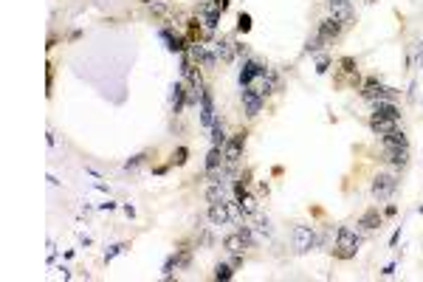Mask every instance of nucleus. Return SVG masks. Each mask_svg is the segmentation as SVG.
Wrapping results in <instances>:
<instances>
[{"label":"nucleus","instance_id":"f257e3e1","mask_svg":"<svg viewBox=\"0 0 423 282\" xmlns=\"http://www.w3.org/2000/svg\"><path fill=\"white\" fill-rule=\"evenodd\" d=\"M358 245H361V237L353 232L350 226H338L336 232V245H333V257L338 260H353L358 254Z\"/></svg>","mask_w":423,"mask_h":282},{"label":"nucleus","instance_id":"f03ea898","mask_svg":"<svg viewBox=\"0 0 423 282\" xmlns=\"http://www.w3.org/2000/svg\"><path fill=\"white\" fill-rule=\"evenodd\" d=\"M361 99H367V102H395L398 99V91H392V88L381 85L378 76H367L361 85Z\"/></svg>","mask_w":423,"mask_h":282},{"label":"nucleus","instance_id":"7ed1b4c3","mask_svg":"<svg viewBox=\"0 0 423 282\" xmlns=\"http://www.w3.org/2000/svg\"><path fill=\"white\" fill-rule=\"evenodd\" d=\"M395 189H398V178H395V175H389V172L375 175V181H373V198L375 201H387V198H392Z\"/></svg>","mask_w":423,"mask_h":282},{"label":"nucleus","instance_id":"20e7f679","mask_svg":"<svg viewBox=\"0 0 423 282\" xmlns=\"http://www.w3.org/2000/svg\"><path fill=\"white\" fill-rule=\"evenodd\" d=\"M341 31H345V23L336 20V17H325V20H319V25H316V34L325 40V45H330L333 40L341 37Z\"/></svg>","mask_w":423,"mask_h":282},{"label":"nucleus","instance_id":"39448f33","mask_svg":"<svg viewBox=\"0 0 423 282\" xmlns=\"http://www.w3.org/2000/svg\"><path fill=\"white\" fill-rule=\"evenodd\" d=\"M246 138H248V133H246V130H240V133H234L229 141H226V147H223L226 164H237V161H240L243 147H246Z\"/></svg>","mask_w":423,"mask_h":282},{"label":"nucleus","instance_id":"423d86ee","mask_svg":"<svg viewBox=\"0 0 423 282\" xmlns=\"http://www.w3.org/2000/svg\"><path fill=\"white\" fill-rule=\"evenodd\" d=\"M187 51H189V57H192L200 68H215V62H218L215 51H211L209 45H203V43H189Z\"/></svg>","mask_w":423,"mask_h":282},{"label":"nucleus","instance_id":"0eeeda50","mask_svg":"<svg viewBox=\"0 0 423 282\" xmlns=\"http://www.w3.org/2000/svg\"><path fill=\"white\" fill-rule=\"evenodd\" d=\"M316 245V232L310 226H294V248L296 251H310Z\"/></svg>","mask_w":423,"mask_h":282},{"label":"nucleus","instance_id":"6e6552de","mask_svg":"<svg viewBox=\"0 0 423 282\" xmlns=\"http://www.w3.org/2000/svg\"><path fill=\"white\" fill-rule=\"evenodd\" d=\"M327 9H330V17H336V20H341L345 23V29L353 23V3L350 0H327Z\"/></svg>","mask_w":423,"mask_h":282},{"label":"nucleus","instance_id":"1a4fd4ad","mask_svg":"<svg viewBox=\"0 0 423 282\" xmlns=\"http://www.w3.org/2000/svg\"><path fill=\"white\" fill-rule=\"evenodd\" d=\"M243 110H246V116L248 119H254V116H260V110H262V104H266V99L260 96V93H254L251 88H243Z\"/></svg>","mask_w":423,"mask_h":282},{"label":"nucleus","instance_id":"9d476101","mask_svg":"<svg viewBox=\"0 0 423 282\" xmlns=\"http://www.w3.org/2000/svg\"><path fill=\"white\" fill-rule=\"evenodd\" d=\"M200 124H203V127H211V124H215V99H211L209 88L200 91Z\"/></svg>","mask_w":423,"mask_h":282},{"label":"nucleus","instance_id":"9b49d317","mask_svg":"<svg viewBox=\"0 0 423 282\" xmlns=\"http://www.w3.org/2000/svg\"><path fill=\"white\" fill-rule=\"evenodd\" d=\"M381 158L387 161V164H392V166H406L409 164V144H406V147H384Z\"/></svg>","mask_w":423,"mask_h":282},{"label":"nucleus","instance_id":"f8f14e48","mask_svg":"<svg viewBox=\"0 0 423 282\" xmlns=\"http://www.w3.org/2000/svg\"><path fill=\"white\" fill-rule=\"evenodd\" d=\"M262 71H266V65H262V62H257V60H248L246 65L240 68V85H243V88H248L254 79H257V76L262 74Z\"/></svg>","mask_w":423,"mask_h":282},{"label":"nucleus","instance_id":"ddd939ff","mask_svg":"<svg viewBox=\"0 0 423 282\" xmlns=\"http://www.w3.org/2000/svg\"><path fill=\"white\" fill-rule=\"evenodd\" d=\"M211 51H215V57H218L220 62H234V57H237V48H234V43L231 40H218V43H211Z\"/></svg>","mask_w":423,"mask_h":282},{"label":"nucleus","instance_id":"4468645a","mask_svg":"<svg viewBox=\"0 0 423 282\" xmlns=\"http://www.w3.org/2000/svg\"><path fill=\"white\" fill-rule=\"evenodd\" d=\"M161 40L167 43V48L172 51V54H175V51H178V54H183V51L189 48V40L181 37V34H172L169 29H161Z\"/></svg>","mask_w":423,"mask_h":282},{"label":"nucleus","instance_id":"2eb2a0df","mask_svg":"<svg viewBox=\"0 0 423 282\" xmlns=\"http://www.w3.org/2000/svg\"><path fill=\"white\" fill-rule=\"evenodd\" d=\"M398 127V122L395 119H384V116H369V130L373 133H378V135H387V133H392V130Z\"/></svg>","mask_w":423,"mask_h":282},{"label":"nucleus","instance_id":"dca6fc26","mask_svg":"<svg viewBox=\"0 0 423 282\" xmlns=\"http://www.w3.org/2000/svg\"><path fill=\"white\" fill-rule=\"evenodd\" d=\"M209 220L215 223V226H226V223L231 220L229 206H226V203H209Z\"/></svg>","mask_w":423,"mask_h":282},{"label":"nucleus","instance_id":"f3484780","mask_svg":"<svg viewBox=\"0 0 423 282\" xmlns=\"http://www.w3.org/2000/svg\"><path fill=\"white\" fill-rule=\"evenodd\" d=\"M358 226L364 229V232H373V229H381V212L375 206H369L367 212H364L361 217H358Z\"/></svg>","mask_w":423,"mask_h":282},{"label":"nucleus","instance_id":"a211bd4d","mask_svg":"<svg viewBox=\"0 0 423 282\" xmlns=\"http://www.w3.org/2000/svg\"><path fill=\"white\" fill-rule=\"evenodd\" d=\"M375 116H384V119H395L401 122V107L395 102H375Z\"/></svg>","mask_w":423,"mask_h":282},{"label":"nucleus","instance_id":"6ab92c4d","mask_svg":"<svg viewBox=\"0 0 423 282\" xmlns=\"http://www.w3.org/2000/svg\"><path fill=\"white\" fill-rule=\"evenodd\" d=\"M187 85H183V82H175V85H172V113H181L183 110V104H187Z\"/></svg>","mask_w":423,"mask_h":282},{"label":"nucleus","instance_id":"aec40b11","mask_svg":"<svg viewBox=\"0 0 423 282\" xmlns=\"http://www.w3.org/2000/svg\"><path fill=\"white\" fill-rule=\"evenodd\" d=\"M223 245H226V251H231V254H243V248H248V243H246V237H243L240 232H234V234H229V237L223 240Z\"/></svg>","mask_w":423,"mask_h":282},{"label":"nucleus","instance_id":"412c9836","mask_svg":"<svg viewBox=\"0 0 423 282\" xmlns=\"http://www.w3.org/2000/svg\"><path fill=\"white\" fill-rule=\"evenodd\" d=\"M338 65H341V74H347L353 79V85H358V82H361V76H358V62L353 60V57H341V60H338Z\"/></svg>","mask_w":423,"mask_h":282},{"label":"nucleus","instance_id":"4be33fe9","mask_svg":"<svg viewBox=\"0 0 423 282\" xmlns=\"http://www.w3.org/2000/svg\"><path fill=\"white\" fill-rule=\"evenodd\" d=\"M384 138V147H406L409 141H406V133L401 127H395L392 133H387V135H381Z\"/></svg>","mask_w":423,"mask_h":282},{"label":"nucleus","instance_id":"5701e85b","mask_svg":"<svg viewBox=\"0 0 423 282\" xmlns=\"http://www.w3.org/2000/svg\"><path fill=\"white\" fill-rule=\"evenodd\" d=\"M223 147H211L209 155H206V172H215L220 164H223Z\"/></svg>","mask_w":423,"mask_h":282},{"label":"nucleus","instance_id":"b1692460","mask_svg":"<svg viewBox=\"0 0 423 282\" xmlns=\"http://www.w3.org/2000/svg\"><path fill=\"white\" fill-rule=\"evenodd\" d=\"M211 147H226V130H223V122H218V119H215V124H211Z\"/></svg>","mask_w":423,"mask_h":282},{"label":"nucleus","instance_id":"393cba45","mask_svg":"<svg viewBox=\"0 0 423 282\" xmlns=\"http://www.w3.org/2000/svg\"><path fill=\"white\" fill-rule=\"evenodd\" d=\"M206 201H209V203H226V189H223V184H211L209 189H206Z\"/></svg>","mask_w":423,"mask_h":282},{"label":"nucleus","instance_id":"a878e982","mask_svg":"<svg viewBox=\"0 0 423 282\" xmlns=\"http://www.w3.org/2000/svg\"><path fill=\"white\" fill-rule=\"evenodd\" d=\"M237 206H240L243 215H257V212H260V206H257V198H251V195L240 198V201H237Z\"/></svg>","mask_w":423,"mask_h":282},{"label":"nucleus","instance_id":"bb28decb","mask_svg":"<svg viewBox=\"0 0 423 282\" xmlns=\"http://www.w3.org/2000/svg\"><path fill=\"white\" fill-rule=\"evenodd\" d=\"M231 276H234V265L231 263H218V268H215V279L218 282H229Z\"/></svg>","mask_w":423,"mask_h":282},{"label":"nucleus","instance_id":"cd10ccee","mask_svg":"<svg viewBox=\"0 0 423 282\" xmlns=\"http://www.w3.org/2000/svg\"><path fill=\"white\" fill-rule=\"evenodd\" d=\"M172 260H175V268H189V263H192V248H178L172 254Z\"/></svg>","mask_w":423,"mask_h":282},{"label":"nucleus","instance_id":"c85d7f7f","mask_svg":"<svg viewBox=\"0 0 423 282\" xmlns=\"http://www.w3.org/2000/svg\"><path fill=\"white\" fill-rule=\"evenodd\" d=\"M200 31H203V29H200V17H192V20H189L187 40H189V43H200Z\"/></svg>","mask_w":423,"mask_h":282},{"label":"nucleus","instance_id":"c756f323","mask_svg":"<svg viewBox=\"0 0 423 282\" xmlns=\"http://www.w3.org/2000/svg\"><path fill=\"white\" fill-rule=\"evenodd\" d=\"M322 48H325V40H322L319 34H313V37L305 43V51H308V54H319Z\"/></svg>","mask_w":423,"mask_h":282},{"label":"nucleus","instance_id":"7c9ffc66","mask_svg":"<svg viewBox=\"0 0 423 282\" xmlns=\"http://www.w3.org/2000/svg\"><path fill=\"white\" fill-rule=\"evenodd\" d=\"M127 248H130V245H127V243H116V245H110L108 251H104V263H110V260H116L121 251H127Z\"/></svg>","mask_w":423,"mask_h":282},{"label":"nucleus","instance_id":"2f4dec72","mask_svg":"<svg viewBox=\"0 0 423 282\" xmlns=\"http://www.w3.org/2000/svg\"><path fill=\"white\" fill-rule=\"evenodd\" d=\"M237 31H240V34H248V31H251V14L248 12H240V17H237Z\"/></svg>","mask_w":423,"mask_h":282},{"label":"nucleus","instance_id":"473e14b6","mask_svg":"<svg viewBox=\"0 0 423 282\" xmlns=\"http://www.w3.org/2000/svg\"><path fill=\"white\" fill-rule=\"evenodd\" d=\"M187 161H189V150L187 147H178L175 153H172V164H175V166H183Z\"/></svg>","mask_w":423,"mask_h":282},{"label":"nucleus","instance_id":"72a5a7b5","mask_svg":"<svg viewBox=\"0 0 423 282\" xmlns=\"http://www.w3.org/2000/svg\"><path fill=\"white\" fill-rule=\"evenodd\" d=\"M327 68H330V57L319 54V60H316V74H327Z\"/></svg>","mask_w":423,"mask_h":282},{"label":"nucleus","instance_id":"f704fd0d","mask_svg":"<svg viewBox=\"0 0 423 282\" xmlns=\"http://www.w3.org/2000/svg\"><path fill=\"white\" fill-rule=\"evenodd\" d=\"M144 158H147V153H139V155H133V158H130V161H127V164H124V170H136V166H139Z\"/></svg>","mask_w":423,"mask_h":282},{"label":"nucleus","instance_id":"c9c22d12","mask_svg":"<svg viewBox=\"0 0 423 282\" xmlns=\"http://www.w3.org/2000/svg\"><path fill=\"white\" fill-rule=\"evenodd\" d=\"M167 12H169L167 3H161V0H155V3H152V14H161V17H164Z\"/></svg>","mask_w":423,"mask_h":282},{"label":"nucleus","instance_id":"e433bc0d","mask_svg":"<svg viewBox=\"0 0 423 282\" xmlns=\"http://www.w3.org/2000/svg\"><path fill=\"white\" fill-rule=\"evenodd\" d=\"M398 240H401V226L395 229V234H392V237H389V245H398Z\"/></svg>","mask_w":423,"mask_h":282},{"label":"nucleus","instance_id":"4c0bfd02","mask_svg":"<svg viewBox=\"0 0 423 282\" xmlns=\"http://www.w3.org/2000/svg\"><path fill=\"white\" fill-rule=\"evenodd\" d=\"M384 276H389V274H395V263H389V265H384V271H381Z\"/></svg>","mask_w":423,"mask_h":282},{"label":"nucleus","instance_id":"58836bf2","mask_svg":"<svg viewBox=\"0 0 423 282\" xmlns=\"http://www.w3.org/2000/svg\"><path fill=\"white\" fill-rule=\"evenodd\" d=\"M231 265H234V268H240V265H243V254H234V257H231Z\"/></svg>","mask_w":423,"mask_h":282},{"label":"nucleus","instance_id":"ea45409f","mask_svg":"<svg viewBox=\"0 0 423 282\" xmlns=\"http://www.w3.org/2000/svg\"><path fill=\"white\" fill-rule=\"evenodd\" d=\"M124 215H127V217H136V209L130 206V203H127V206H124Z\"/></svg>","mask_w":423,"mask_h":282},{"label":"nucleus","instance_id":"a19ab883","mask_svg":"<svg viewBox=\"0 0 423 282\" xmlns=\"http://www.w3.org/2000/svg\"><path fill=\"white\" fill-rule=\"evenodd\" d=\"M141 3H150V6H152V3H155V0H141Z\"/></svg>","mask_w":423,"mask_h":282}]
</instances>
